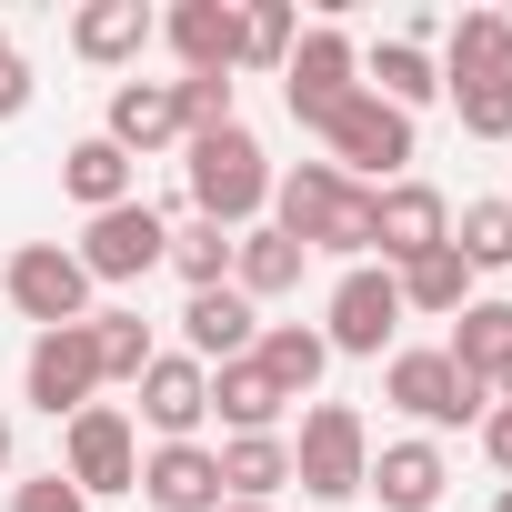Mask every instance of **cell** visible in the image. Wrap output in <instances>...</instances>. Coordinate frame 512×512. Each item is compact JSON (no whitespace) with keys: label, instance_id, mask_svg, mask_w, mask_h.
Masks as SVG:
<instances>
[{"label":"cell","instance_id":"d4e9b609","mask_svg":"<svg viewBox=\"0 0 512 512\" xmlns=\"http://www.w3.org/2000/svg\"><path fill=\"white\" fill-rule=\"evenodd\" d=\"M472 382H502V362H512V302L502 292H472L462 312H452V342H442Z\"/></svg>","mask_w":512,"mask_h":512},{"label":"cell","instance_id":"8fae6325","mask_svg":"<svg viewBox=\"0 0 512 512\" xmlns=\"http://www.w3.org/2000/svg\"><path fill=\"white\" fill-rule=\"evenodd\" d=\"M21 392L31 412L71 422L101 402V352H91V322H61V332H31V362H21Z\"/></svg>","mask_w":512,"mask_h":512},{"label":"cell","instance_id":"4dcf8cb0","mask_svg":"<svg viewBox=\"0 0 512 512\" xmlns=\"http://www.w3.org/2000/svg\"><path fill=\"white\" fill-rule=\"evenodd\" d=\"M452 251L472 262V282H482V272H512V201H462Z\"/></svg>","mask_w":512,"mask_h":512},{"label":"cell","instance_id":"ffe728a7","mask_svg":"<svg viewBox=\"0 0 512 512\" xmlns=\"http://www.w3.org/2000/svg\"><path fill=\"white\" fill-rule=\"evenodd\" d=\"M442 91H462V81H512V21L502 11H462L452 31H442Z\"/></svg>","mask_w":512,"mask_h":512},{"label":"cell","instance_id":"277c9868","mask_svg":"<svg viewBox=\"0 0 512 512\" xmlns=\"http://www.w3.org/2000/svg\"><path fill=\"white\" fill-rule=\"evenodd\" d=\"M282 442H292V482H302L312 502H352L362 472H372V432H362L352 402H312L302 432H282Z\"/></svg>","mask_w":512,"mask_h":512},{"label":"cell","instance_id":"ba28073f","mask_svg":"<svg viewBox=\"0 0 512 512\" xmlns=\"http://www.w3.org/2000/svg\"><path fill=\"white\" fill-rule=\"evenodd\" d=\"M161 262H171V211L121 201V211H91V221H81V272H91V292H101V282H151Z\"/></svg>","mask_w":512,"mask_h":512},{"label":"cell","instance_id":"836d02e7","mask_svg":"<svg viewBox=\"0 0 512 512\" xmlns=\"http://www.w3.org/2000/svg\"><path fill=\"white\" fill-rule=\"evenodd\" d=\"M452 111H462V131H472V141H512V81H462V91H452Z\"/></svg>","mask_w":512,"mask_h":512},{"label":"cell","instance_id":"2e32d148","mask_svg":"<svg viewBox=\"0 0 512 512\" xmlns=\"http://www.w3.org/2000/svg\"><path fill=\"white\" fill-rule=\"evenodd\" d=\"M442 482H452V462H442V442H432V432L382 442V452H372V472H362V492H372L382 512H442Z\"/></svg>","mask_w":512,"mask_h":512},{"label":"cell","instance_id":"6da1fadb","mask_svg":"<svg viewBox=\"0 0 512 512\" xmlns=\"http://www.w3.org/2000/svg\"><path fill=\"white\" fill-rule=\"evenodd\" d=\"M272 231H292L302 251L372 262V191L342 181L332 161H292V171H272Z\"/></svg>","mask_w":512,"mask_h":512},{"label":"cell","instance_id":"3957f363","mask_svg":"<svg viewBox=\"0 0 512 512\" xmlns=\"http://www.w3.org/2000/svg\"><path fill=\"white\" fill-rule=\"evenodd\" d=\"M322 141H332V171H342V181H362V191L412 181V121H402L392 101H372V91H352V101L322 121Z\"/></svg>","mask_w":512,"mask_h":512},{"label":"cell","instance_id":"60d3db41","mask_svg":"<svg viewBox=\"0 0 512 512\" xmlns=\"http://www.w3.org/2000/svg\"><path fill=\"white\" fill-rule=\"evenodd\" d=\"M492 512H512V482H502V492H492Z\"/></svg>","mask_w":512,"mask_h":512},{"label":"cell","instance_id":"74e56055","mask_svg":"<svg viewBox=\"0 0 512 512\" xmlns=\"http://www.w3.org/2000/svg\"><path fill=\"white\" fill-rule=\"evenodd\" d=\"M0 472H11V412H0Z\"/></svg>","mask_w":512,"mask_h":512},{"label":"cell","instance_id":"cb8c5ba5","mask_svg":"<svg viewBox=\"0 0 512 512\" xmlns=\"http://www.w3.org/2000/svg\"><path fill=\"white\" fill-rule=\"evenodd\" d=\"M251 362L272 372V392H282V402H312V382L332 372V342H322L312 322H262V342H251Z\"/></svg>","mask_w":512,"mask_h":512},{"label":"cell","instance_id":"484cf974","mask_svg":"<svg viewBox=\"0 0 512 512\" xmlns=\"http://www.w3.org/2000/svg\"><path fill=\"white\" fill-rule=\"evenodd\" d=\"M362 91H372V101H392V111L412 121L422 101H442V71H432V51H422V41H382V51H362Z\"/></svg>","mask_w":512,"mask_h":512},{"label":"cell","instance_id":"9a60e30c","mask_svg":"<svg viewBox=\"0 0 512 512\" xmlns=\"http://www.w3.org/2000/svg\"><path fill=\"white\" fill-rule=\"evenodd\" d=\"M251 342H262V302H241L231 282L181 302V352H191L201 372H221V362H251Z\"/></svg>","mask_w":512,"mask_h":512},{"label":"cell","instance_id":"7c38bea8","mask_svg":"<svg viewBox=\"0 0 512 512\" xmlns=\"http://www.w3.org/2000/svg\"><path fill=\"white\" fill-rule=\"evenodd\" d=\"M442 241H452V201H442L432 181H392V191H372V262H382V272L422 262V251H442Z\"/></svg>","mask_w":512,"mask_h":512},{"label":"cell","instance_id":"d6986e66","mask_svg":"<svg viewBox=\"0 0 512 512\" xmlns=\"http://www.w3.org/2000/svg\"><path fill=\"white\" fill-rule=\"evenodd\" d=\"M151 41H161V11H141V0H81L71 11V51L91 71H131Z\"/></svg>","mask_w":512,"mask_h":512},{"label":"cell","instance_id":"f546056e","mask_svg":"<svg viewBox=\"0 0 512 512\" xmlns=\"http://www.w3.org/2000/svg\"><path fill=\"white\" fill-rule=\"evenodd\" d=\"M231 241H241V231H221V221H171V272H181L191 292H221V282H231Z\"/></svg>","mask_w":512,"mask_h":512},{"label":"cell","instance_id":"4316f807","mask_svg":"<svg viewBox=\"0 0 512 512\" xmlns=\"http://www.w3.org/2000/svg\"><path fill=\"white\" fill-rule=\"evenodd\" d=\"M211 412H221V442H231V432H282L292 402L272 392L262 362H221V372H211Z\"/></svg>","mask_w":512,"mask_h":512},{"label":"cell","instance_id":"ac0fdd59","mask_svg":"<svg viewBox=\"0 0 512 512\" xmlns=\"http://www.w3.org/2000/svg\"><path fill=\"white\" fill-rule=\"evenodd\" d=\"M141 502H151V512H221V462H211V442H151V452H141Z\"/></svg>","mask_w":512,"mask_h":512},{"label":"cell","instance_id":"b9f144b4","mask_svg":"<svg viewBox=\"0 0 512 512\" xmlns=\"http://www.w3.org/2000/svg\"><path fill=\"white\" fill-rule=\"evenodd\" d=\"M0 51H11V31H0Z\"/></svg>","mask_w":512,"mask_h":512},{"label":"cell","instance_id":"f1b7e54d","mask_svg":"<svg viewBox=\"0 0 512 512\" xmlns=\"http://www.w3.org/2000/svg\"><path fill=\"white\" fill-rule=\"evenodd\" d=\"M91 352H101V392H111V382H141L161 342H151L141 312H91Z\"/></svg>","mask_w":512,"mask_h":512},{"label":"cell","instance_id":"52a82bcc","mask_svg":"<svg viewBox=\"0 0 512 512\" xmlns=\"http://www.w3.org/2000/svg\"><path fill=\"white\" fill-rule=\"evenodd\" d=\"M352 91H362V51H352V31H342V21H312V31L292 41V61H282V101H292V121L322 131Z\"/></svg>","mask_w":512,"mask_h":512},{"label":"cell","instance_id":"7bdbcfd3","mask_svg":"<svg viewBox=\"0 0 512 512\" xmlns=\"http://www.w3.org/2000/svg\"><path fill=\"white\" fill-rule=\"evenodd\" d=\"M502 201H512V191H502Z\"/></svg>","mask_w":512,"mask_h":512},{"label":"cell","instance_id":"9c48e42d","mask_svg":"<svg viewBox=\"0 0 512 512\" xmlns=\"http://www.w3.org/2000/svg\"><path fill=\"white\" fill-rule=\"evenodd\" d=\"M402 322H412V312H402V282H392L382 262H352V272L332 282V312H322V342H332V352H352V362H382Z\"/></svg>","mask_w":512,"mask_h":512},{"label":"cell","instance_id":"5bb4252c","mask_svg":"<svg viewBox=\"0 0 512 512\" xmlns=\"http://www.w3.org/2000/svg\"><path fill=\"white\" fill-rule=\"evenodd\" d=\"M161 41L181 51V81H201V71H241V0H171L161 11Z\"/></svg>","mask_w":512,"mask_h":512},{"label":"cell","instance_id":"83f0119b","mask_svg":"<svg viewBox=\"0 0 512 512\" xmlns=\"http://www.w3.org/2000/svg\"><path fill=\"white\" fill-rule=\"evenodd\" d=\"M392 282H402V312H422V322H452V312L472 302V262H462L452 241H442V251H422V262H402Z\"/></svg>","mask_w":512,"mask_h":512},{"label":"cell","instance_id":"5b68a950","mask_svg":"<svg viewBox=\"0 0 512 512\" xmlns=\"http://www.w3.org/2000/svg\"><path fill=\"white\" fill-rule=\"evenodd\" d=\"M382 402H402L422 432H462V422H482V412H492V382H472V372L432 342V352H392Z\"/></svg>","mask_w":512,"mask_h":512},{"label":"cell","instance_id":"30bf717a","mask_svg":"<svg viewBox=\"0 0 512 512\" xmlns=\"http://www.w3.org/2000/svg\"><path fill=\"white\" fill-rule=\"evenodd\" d=\"M61 472L81 492H141V422L121 402H91L61 422Z\"/></svg>","mask_w":512,"mask_h":512},{"label":"cell","instance_id":"f35d334b","mask_svg":"<svg viewBox=\"0 0 512 512\" xmlns=\"http://www.w3.org/2000/svg\"><path fill=\"white\" fill-rule=\"evenodd\" d=\"M221 512H282V502H221Z\"/></svg>","mask_w":512,"mask_h":512},{"label":"cell","instance_id":"8992f818","mask_svg":"<svg viewBox=\"0 0 512 512\" xmlns=\"http://www.w3.org/2000/svg\"><path fill=\"white\" fill-rule=\"evenodd\" d=\"M0 292H11V312L41 322V332L91 322V272H81V251H61V241H21L11 262H0Z\"/></svg>","mask_w":512,"mask_h":512},{"label":"cell","instance_id":"e0dca14e","mask_svg":"<svg viewBox=\"0 0 512 512\" xmlns=\"http://www.w3.org/2000/svg\"><path fill=\"white\" fill-rule=\"evenodd\" d=\"M101 141H111V151H131V161H151V151H181L191 131H181V101H171V81H111V121H101Z\"/></svg>","mask_w":512,"mask_h":512},{"label":"cell","instance_id":"4fadbf2b","mask_svg":"<svg viewBox=\"0 0 512 512\" xmlns=\"http://www.w3.org/2000/svg\"><path fill=\"white\" fill-rule=\"evenodd\" d=\"M131 392H141V422H151L161 442H201V422H211V372H201L191 352H151V372H141Z\"/></svg>","mask_w":512,"mask_h":512},{"label":"cell","instance_id":"1f68e13d","mask_svg":"<svg viewBox=\"0 0 512 512\" xmlns=\"http://www.w3.org/2000/svg\"><path fill=\"white\" fill-rule=\"evenodd\" d=\"M292 41H302L292 0H241V71H282V61H292Z\"/></svg>","mask_w":512,"mask_h":512},{"label":"cell","instance_id":"ab89813d","mask_svg":"<svg viewBox=\"0 0 512 512\" xmlns=\"http://www.w3.org/2000/svg\"><path fill=\"white\" fill-rule=\"evenodd\" d=\"M492 402H512V362H502V382H492Z\"/></svg>","mask_w":512,"mask_h":512},{"label":"cell","instance_id":"7a4b0ae2","mask_svg":"<svg viewBox=\"0 0 512 512\" xmlns=\"http://www.w3.org/2000/svg\"><path fill=\"white\" fill-rule=\"evenodd\" d=\"M181 181H191V221H221V231H251L272 211V161H262V141L241 121L181 141Z\"/></svg>","mask_w":512,"mask_h":512},{"label":"cell","instance_id":"44dd1931","mask_svg":"<svg viewBox=\"0 0 512 512\" xmlns=\"http://www.w3.org/2000/svg\"><path fill=\"white\" fill-rule=\"evenodd\" d=\"M302 262H312V251H302L292 231H272V221H251V231L231 241V292H241V302H282V292L302 282Z\"/></svg>","mask_w":512,"mask_h":512},{"label":"cell","instance_id":"d590c367","mask_svg":"<svg viewBox=\"0 0 512 512\" xmlns=\"http://www.w3.org/2000/svg\"><path fill=\"white\" fill-rule=\"evenodd\" d=\"M472 432H482V462H492V472L512 482V402H492V412H482Z\"/></svg>","mask_w":512,"mask_h":512},{"label":"cell","instance_id":"e575fe53","mask_svg":"<svg viewBox=\"0 0 512 512\" xmlns=\"http://www.w3.org/2000/svg\"><path fill=\"white\" fill-rule=\"evenodd\" d=\"M11 512H91V492H81L71 472H31V482L11 492Z\"/></svg>","mask_w":512,"mask_h":512},{"label":"cell","instance_id":"8d00e7d4","mask_svg":"<svg viewBox=\"0 0 512 512\" xmlns=\"http://www.w3.org/2000/svg\"><path fill=\"white\" fill-rule=\"evenodd\" d=\"M31 91H41V81H31V61H21V51H0V121H21V111H31Z\"/></svg>","mask_w":512,"mask_h":512},{"label":"cell","instance_id":"d6a6232c","mask_svg":"<svg viewBox=\"0 0 512 512\" xmlns=\"http://www.w3.org/2000/svg\"><path fill=\"white\" fill-rule=\"evenodd\" d=\"M231 91L241 81H221V71H201V81H171V101H181V131L201 141V131H231L241 111H231Z\"/></svg>","mask_w":512,"mask_h":512},{"label":"cell","instance_id":"603a6c76","mask_svg":"<svg viewBox=\"0 0 512 512\" xmlns=\"http://www.w3.org/2000/svg\"><path fill=\"white\" fill-rule=\"evenodd\" d=\"M211 462H221V502H272L292 482V442L282 432H231V442H211Z\"/></svg>","mask_w":512,"mask_h":512},{"label":"cell","instance_id":"7402d4cb","mask_svg":"<svg viewBox=\"0 0 512 512\" xmlns=\"http://www.w3.org/2000/svg\"><path fill=\"white\" fill-rule=\"evenodd\" d=\"M61 191H71L81 211H121V201H141V161H131V151H111V141L91 131V141H71V151H61Z\"/></svg>","mask_w":512,"mask_h":512}]
</instances>
